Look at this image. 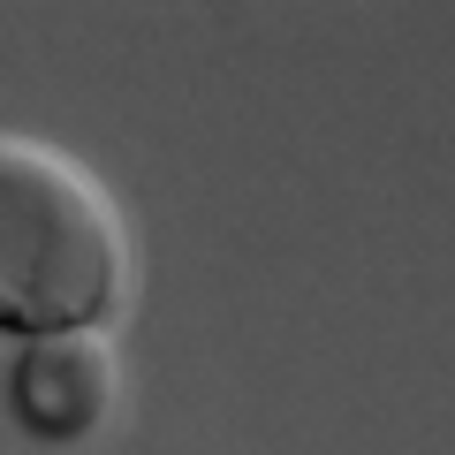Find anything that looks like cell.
<instances>
[{"instance_id":"2","label":"cell","mask_w":455,"mask_h":455,"mask_svg":"<svg viewBox=\"0 0 455 455\" xmlns=\"http://www.w3.org/2000/svg\"><path fill=\"white\" fill-rule=\"evenodd\" d=\"M114 403V357L99 334H38L16 357V418L38 440H76Z\"/></svg>"},{"instance_id":"1","label":"cell","mask_w":455,"mask_h":455,"mask_svg":"<svg viewBox=\"0 0 455 455\" xmlns=\"http://www.w3.org/2000/svg\"><path fill=\"white\" fill-rule=\"evenodd\" d=\"M130 274L122 212L76 160L0 137V326L84 334L107 319Z\"/></svg>"}]
</instances>
